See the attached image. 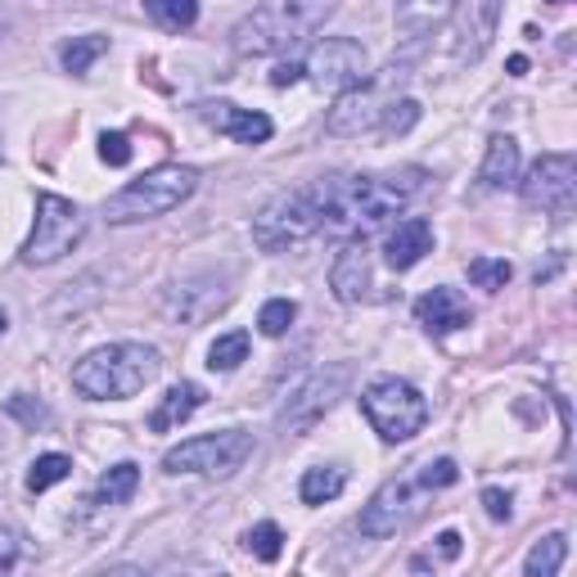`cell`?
Returning <instances> with one entry per match:
<instances>
[{
	"label": "cell",
	"instance_id": "cell-1",
	"mask_svg": "<svg viewBox=\"0 0 577 577\" xmlns=\"http://www.w3.org/2000/svg\"><path fill=\"white\" fill-rule=\"evenodd\" d=\"M316 189H321V235L366 240L425 189V172L402 168L379 176H330L316 181Z\"/></svg>",
	"mask_w": 577,
	"mask_h": 577
},
{
	"label": "cell",
	"instance_id": "cell-2",
	"mask_svg": "<svg viewBox=\"0 0 577 577\" xmlns=\"http://www.w3.org/2000/svg\"><path fill=\"white\" fill-rule=\"evenodd\" d=\"M159 370L163 357L145 348V343H108V348H95L91 357L72 366V389L91 402H123L149 389Z\"/></svg>",
	"mask_w": 577,
	"mask_h": 577
},
{
	"label": "cell",
	"instance_id": "cell-3",
	"mask_svg": "<svg viewBox=\"0 0 577 577\" xmlns=\"http://www.w3.org/2000/svg\"><path fill=\"white\" fill-rule=\"evenodd\" d=\"M334 14V0H272V5L253 10L235 27V50L240 55H280L302 46L312 32L325 27Z\"/></svg>",
	"mask_w": 577,
	"mask_h": 577
},
{
	"label": "cell",
	"instance_id": "cell-4",
	"mask_svg": "<svg viewBox=\"0 0 577 577\" xmlns=\"http://www.w3.org/2000/svg\"><path fill=\"white\" fill-rule=\"evenodd\" d=\"M195 189H199V172H195V168H176V163H168V168H153V172L127 181V185L118 189V195H108L104 217H108L113 226L149 221V217H163V212L181 208L189 195H195Z\"/></svg>",
	"mask_w": 577,
	"mask_h": 577
},
{
	"label": "cell",
	"instance_id": "cell-5",
	"mask_svg": "<svg viewBox=\"0 0 577 577\" xmlns=\"http://www.w3.org/2000/svg\"><path fill=\"white\" fill-rule=\"evenodd\" d=\"M312 235H321V189H316V181L302 185V189H289V195H280V199H272L257 212V221H253V240L266 253L293 249V244L312 240Z\"/></svg>",
	"mask_w": 577,
	"mask_h": 577
},
{
	"label": "cell",
	"instance_id": "cell-6",
	"mask_svg": "<svg viewBox=\"0 0 577 577\" xmlns=\"http://www.w3.org/2000/svg\"><path fill=\"white\" fill-rule=\"evenodd\" d=\"M361 411L383 442H411L429 425V402L406 379H374L361 393Z\"/></svg>",
	"mask_w": 577,
	"mask_h": 577
},
{
	"label": "cell",
	"instance_id": "cell-7",
	"mask_svg": "<svg viewBox=\"0 0 577 577\" xmlns=\"http://www.w3.org/2000/svg\"><path fill=\"white\" fill-rule=\"evenodd\" d=\"M86 235V217L72 199L64 195H36V221H32V235L23 244V262L27 266H50L64 253H72Z\"/></svg>",
	"mask_w": 577,
	"mask_h": 577
},
{
	"label": "cell",
	"instance_id": "cell-8",
	"mask_svg": "<svg viewBox=\"0 0 577 577\" xmlns=\"http://www.w3.org/2000/svg\"><path fill=\"white\" fill-rule=\"evenodd\" d=\"M249 455H253V434H244V429H221V434H204V438H189V442L172 447L163 455V470L168 474L226 478V474H235Z\"/></svg>",
	"mask_w": 577,
	"mask_h": 577
},
{
	"label": "cell",
	"instance_id": "cell-9",
	"mask_svg": "<svg viewBox=\"0 0 577 577\" xmlns=\"http://www.w3.org/2000/svg\"><path fill=\"white\" fill-rule=\"evenodd\" d=\"M366 50H361V42H353V36H330V42H321L312 55H307V64H302V72L312 77V82L321 86V91H353V86H361L366 82Z\"/></svg>",
	"mask_w": 577,
	"mask_h": 577
},
{
	"label": "cell",
	"instance_id": "cell-10",
	"mask_svg": "<svg viewBox=\"0 0 577 577\" xmlns=\"http://www.w3.org/2000/svg\"><path fill=\"white\" fill-rule=\"evenodd\" d=\"M348 366H330V370H316L312 379L302 383V389L289 397V406H285V415H280V429L285 434H307L316 425L321 415H330L334 411V402L343 397V389H348Z\"/></svg>",
	"mask_w": 577,
	"mask_h": 577
},
{
	"label": "cell",
	"instance_id": "cell-11",
	"mask_svg": "<svg viewBox=\"0 0 577 577\" xmlns=\"http://www.w3.org/2000/svg\"><path fill=\"white\" fill-rule=\"evenodd\" d=\"M573 176H577L573 153H542L523 176V204L564 217L573 208Z\"/></svg>",
	"mask_w": 577,
	"mask_h": 577
},
{
	"label": "cell",
	"instance_id": "cell-12",
	"mask_svg": "<svg viewBox=\"0 0 577 577\" xmlns=\"http://www.w3.org/2000/svg\"><path fill=\"white\" fill-rule=\"evenodd\" d=\"M195 118L208 123L212 131L230 136V140H240V145H266V140H272V131H276L266 113L240 108V104H230V100H204V104H195Z\"/></svg>",
	"mask_w": 577,
	"mask_h": 577
},
{
	"label": "cell",
	"instance_id": "cell-13",
	"mask_svg": "<svg viewBox=\"0 0 577 577\" xmlns=\"http://www.w3.org/2000/svg\"><path fill=\"white\" fill-rule=\"evenodd\" d=\"M415 487L419 478H389L379 492H374V501L361 510V532L366 536H393L406 519H411V506H415Z\"/></svg>",
	"mask_w": 577,
	"mask_h": 577
},
{
	"label": "cell",
	"instance_id": "cell-14",
	"mask_svg": "<svg viewBox=\"0 0 577 577\" xmlns=\"http://www.w3.org/2000/svg\"><path fill=\"white\" fill-rule=\"evenodd\" d=\"M383 108H389V104L379 100V86H374V82L353 86V91H343V95H338V104L330 108L325 131H330V136H361V131L379 127Z\"/></svg>",
	"mask_w": 577,
	"mask_h": 577
},
{
	"label": "cell",
	"instance_id": "cell-15",
	"mask_svg": "<svg viewBox=\"0 0 577 577\" xmlns=\"http://www.w3.org/2000/svg\"><path fill=\"white\" fill-rule=\"evenodd\" d=\"M415 321L425 325L429 334H455V330H465V325H474V307L460 298V289H447V285H438V289H429V293H419L415 298Z\"/></svg>",
	"mask_w": 577,
	"mask_h": 577
},
{
	"label": "cell",
	"instance_id": "cell-16",
	"mask_svg": "<svg viewBox=\"0 0 577 577\" xmlns=\"http://www.w3.org/2000/svg\"><path fill=\"white\" fill-rule=\"evenodd\" d=\"M330 289L338 302H361L370 293V253L366 240H348L330 266Z\"/></svg>",
	"mask_w": 577,
	"mask_h": 577
},
{
	"label": "cell",
	"instance_id": "cell-17",
	"mask_svg": "<svg viewBox=\"0 0 577 577\" xmlns=\"http://www.w3.org/2000/svg\"><path fill=\"white\" fill-rule=\"evenodd\" d=\"M425 253H434V226L425 217L397 221V230H393L389 240H383V262H389L393 272H411V266L425 257Z\"/></svg>",
	"mask_w": 577,
	"mask_h": 577
},
{
	"label": "cell",
	"instance_id": "cell-18",
	"mask_svg": "<svg viewBox=\"0 0 577 577\" xmlns=\"http://www.w3.org/2000/svg\"><path fill=\"white\" fill-rule=\"evenodd\" d=\"M204 397H208V393L199 389V383L181 379L176 389H168V397H163L159 406H153V415H149V429H153V434H168V429L185 425V419H189V415H195V411L204 406Z\"/></svg>",
	"mask_w": 577,
	"mask_h": 577
},
{
	"label": "cell",
	"instance_id": "cell-19",
	"mask_svg": "<svg viewBox=\"0 0 577 577\" xmlns=\"http://www.w3.org/2000/svg\"><path fill=\"white\" fill-rule=\"evenodd\" d=\"M451 10H455V0H397L393 19H397V32L415 42V36H429L434 27H442Z\"/></svg>",
	"mask_w": 577,
	"mask_h": 577
},
{
	"label": "cell",
	"instance_id": "cell-20",
	"mask_svg": "<svg viewBox=\"0 0 577 577\" xmlns=\"http://www.w3.org/2000/svg\"><path fill=\"white\" fill-rule=\"evenodd\" d=\"M478 181L483 189H506L519 181V145L515 136H492L487 140V159L478 168Z\"/></svg>",
	"mask_w": 577,
	"mask_h": 577
},
{
	"label": "cell",
	"instance_id": "cell-21",
	"mask_svg": "<svg viewBox=\"0 0 577 577\" xmlns=\"http://www.w3.org/2000/svg\"><path fill=\"white\" fill-rule=\"evenodd\" d=\"M564 559H568V536L564 532H551V536H542V542L528 551L523 573L528 577H555L564 568Z\"/></svg>",
	"mask_w": 577,
	"mask_h": 577
},
{
	"label": "cell",
	"instance_id": "cell-22",
	"mask_svg": "<svg viewBox=\"0 0 577 577\" xmlns=\"http://www.w3.org/2000/svg\"><path fill=\"white\" fill-rule=\"evenodd\" d=\"M136 487H140V465L123 460V465H113V470L100 478L95 501H100V506H123V501H131V496H136Z\"/></svg>",
	"mask_w": 577,
	"mask_h": 577
},
{
	"label": "cell",
	"instance_id": "cell-23",
	"mask_svg": "<svg viewBox=\"0 0 577 577\" xmlns=\"http://www.w3.org/2000/svg\"><path fill=\"white\" fill-rule=\"evenodd\" d=\"M343 470H334V465H316V470H307L302 474V487H298V496H302V506H325V501H334V496L343 492Z\"/></svg>",
	"mask_w": 577,
	"mask_h": 577
},
{
	"label": "cell",
	"instance_id": "cell-24",
	"mask_svg": "<svg viewBox=\"0 0 577 577\" xmlns=\"http://www.w3.org/2000/svg\"><path fill=\"white\" fill-rule=\"evenodd\" d=\"M145 10H149V19L159 27L185 32V27H195V19H199V0H145Z\"/></svg>",
	"mask_w": 577,
	"mask_h": 577
},
{
	"label": "cell",
	"instance_id": "cell-25",
	"mask_svg": "<svg viewBox=\"0 0 577 577\" xmlns=\"http://www.w3.org/2000/svg\"><path fill=\"white\" fill-rule=\"evenodd\" d=\"M108 50V36H72V42L59 50V59H64V68L68 72H77V77H82L100 55Z\"/></svg>",
	"mask_w": 577,
	"mask_h": 577
},
{
	"label": "cell",
	"instance_id": "cell-26",
	"mask_svg": "<svg viewBox=\"0 0 577 577\" xmlns=\"http://www.w3.org/2000/svg\"><path fill=\"white\" fill-rule=\"evenodd\" d=\"M68 474H72V460H68V455H59V451L36 455V460H32V470H27V492H46V487L64 483Z\"/></svg>",
	"mask_w": 577,
	"mask_h": 577
},
{
	"label": "cell",
	"instance_id": "cell-27",
	"mask_svg": "<svg viewBox=\"0 0 577 577\" xmlns=\"http://www.w3.org/2000/svg\"><path fill=\"white\" fill-rule=\"evenodd\" d=\"M240 361H249V334H244V330L221 334L212 348H208V366H212V370H235Z\"/></svg>",
	"mask_w": 577,
	"mask_h": 577
},
{
	"label": "cell",
	"instance_id": "cell-28",
	"mask_svg": "<svg viewBox=\"0 0 577 577\" xmlns=\"http://www.w3.org/2000/svg\"><path fill=\"white\" fill-rule=\"evenodd\" d=\"M244 546H249L262 564H276V559L285 555V532H280L276 523H257V528L244 532Z\"/></svg>",
	"mask_w": 577,
	"mask_h": 577
},
{
	"label": "cell",
	"instance_id": "cell-29",
	"mask_svg": "<svg viewBox=\"0 0 577 577\" xmlns=\"http://www.w3.org/2000/svg\"><path fill=\"white\" fill-rule=\"evenodd\" d=\"M293 316H298V302L293 298H272L257 312V330L266 334V338H280V334H289V325H293Z\"/></svg>",
	"mask_w": 577,
	"mask_h": 577
},
{
	"label": "cell",
	"instance_id": "cell-30",
	"mask_svg": "<svg viewBox=\"0 0 577 577\" xmlns=\"http://www.w3.org/2000/svg\"><path fill=\"white\" fill-rule=\"evenodd\" d=\"M470 280H474L478 289H487V293L506 289V285H510V262H506V257H474V262H470Z\"/></svg>",
	"mask_w": 577,
	"mask_h": 577
},
{
	"label": "cell",
	"instance_id": "cell-31",
	"mask_svg": "<svg viewBox=\"0 0 577 577\" xmlns=\"http://www.w3.org/2000/svg\"><path fill=\"white\" fill-rule=\"evenodd\" d=\"M419 123V104L415 100H393L389 108H383V118H379V127H383V136H406L411 127Z\"/></svg>",
	"mask_w": 577,
	"mask_h": 577
},
{
	"label": "cell",
	"instance_id": "cell-32",
	"mask_svg": "<svg viewBox=\"0 0 577 577\" xmlns=\"http://www.w3.org/2000/svg\"><path fill=\"white\" fill-rule=\"evenodd\" d=\"M100 159H104L108 168H127V163H131V140H127L123 131H104V140H100Z\"/></svg>",
	"mask_w": 577,
	"mask_h": 577
},
{
	"label": "cell",
	"instance_id": "cell-33",
	"mask_svg": "<svg viewBox=\"0 0 577 577\" xmlns=\"http://www.w3.org/2000/svg\"><path fill=\"white\" fill-rule=\"evenodd\" d=\"M460 478V470H455V460H429L425 470H419V487H451Z\"/></svg>",
	"mask_w": 577,
	"mask_h": 577
},
{
	"label": "cell",
	"instance_id": "cell-34",
	"mask_svg": "<svg viewBox=\"0 0 577 577\" xmlns=\"http://www.w3.org/2000/svg\"><path fill=\"white\" fill-rule=\"evenodd\" d=\"M10 415H19L27 429H36V425H50V415H46V406H32L27 397H10Z\"/></svg>",
	"mask_w": 577,
	"mask_h": 577
},
{
	"label": "cell",
	"instance_id": "cell-35",
	"mask_svg": "<svg viewBox=\"0 0 577 577\" xmlns=\"http://www.w3.org/2000/svg\"><path fill=\"white\" fill-rule=\"evenodd\" d=\"M19 564V532L0 523V573H10Z\"/></svg>",
	"mask_w": 577,
	"mask_h": 577
},
{
	"label": "cell",
	"instance_id": "cell-36",
	"mask_svg": "<svg viewBox=\"0 0 577 577\" xmlns=\"http://www.w3.org/2000/svg\"><path fill=\"white\" fill-rule=\"evenodd\" d=\"M483 506H487V515H492L496 523H506V519H510V492L487 487V492H483Z\"/></svg>",
	"mask_w": 577,
	"mask_h": 577
},
{
	"label": "cell",
	"instance_id": "cell-37",
	"mask_svg": "<svg viewBox=\"0 0 577 577\" xmlns=\"http://www.w3.org/2000/svg\"><path fill=\"white\" fill-rule=\"evenodd\" d=\"M302 77V64H280L276 72H272V86H293Z\"/></svg>",
	"mask_w": 577,
	"mask_h": 577
},
{
	"label": "cell",
	"instance_id": "cell-38",
	"mask_svg": "<svg viewBox=\"0 0 577 577\" xmlns=\"http://www.w3.org/2000/svg\"><path fill=\"white\" fill-rule=\"evenodd\" d=\"M438 555H442V559H455V555H460V532H442V536H438Z\"/></svg>",
	"mask_w": 577,
	"mask_h": 577
},
{
	"label": "cell",
	"instance_id": "cell-39",
	"mask_svg": "<svg viewBox=\"0 0 577 577\" xmlns=\"http://www.w3.org/2000/svg\"><path fill=\"white\" fill-rule=\"evenodd\" d=\"M510 72H515V77H519V72H528V59H523V55H515V59H510Z\"/></svg>",
	"mask_w": 577,
	"mask_h": 577
},
{
	"label": "cell",
	"instance_id": "cell-40",
	"mask_svg": "<svg viewBox=\"0 0 577 577\" xmlns=\"http://www.w3.org/2000/svg\"><path fill=\"white\" fill-rule=\"evenodd\" d=\"M5 325H10V316H5V312H0V334H5Z\"/></svg>",
	"mask_w": 577,
	"mask_h": 577
},
{
	"label": "cell",
	"instance_id": "cell-41",
	"mask_svg": "<svg viewBox=\"0 0 577 577\" xmlns=\"http://www.w3.org/2000/svg\"><path fill=\"white\" fill-rule=\"evenodd\" d=\"M555 5H559V0H555Z\"/></svg>",
	"mask_w": 577,
	"mask_h": 577
}]
</instances>
